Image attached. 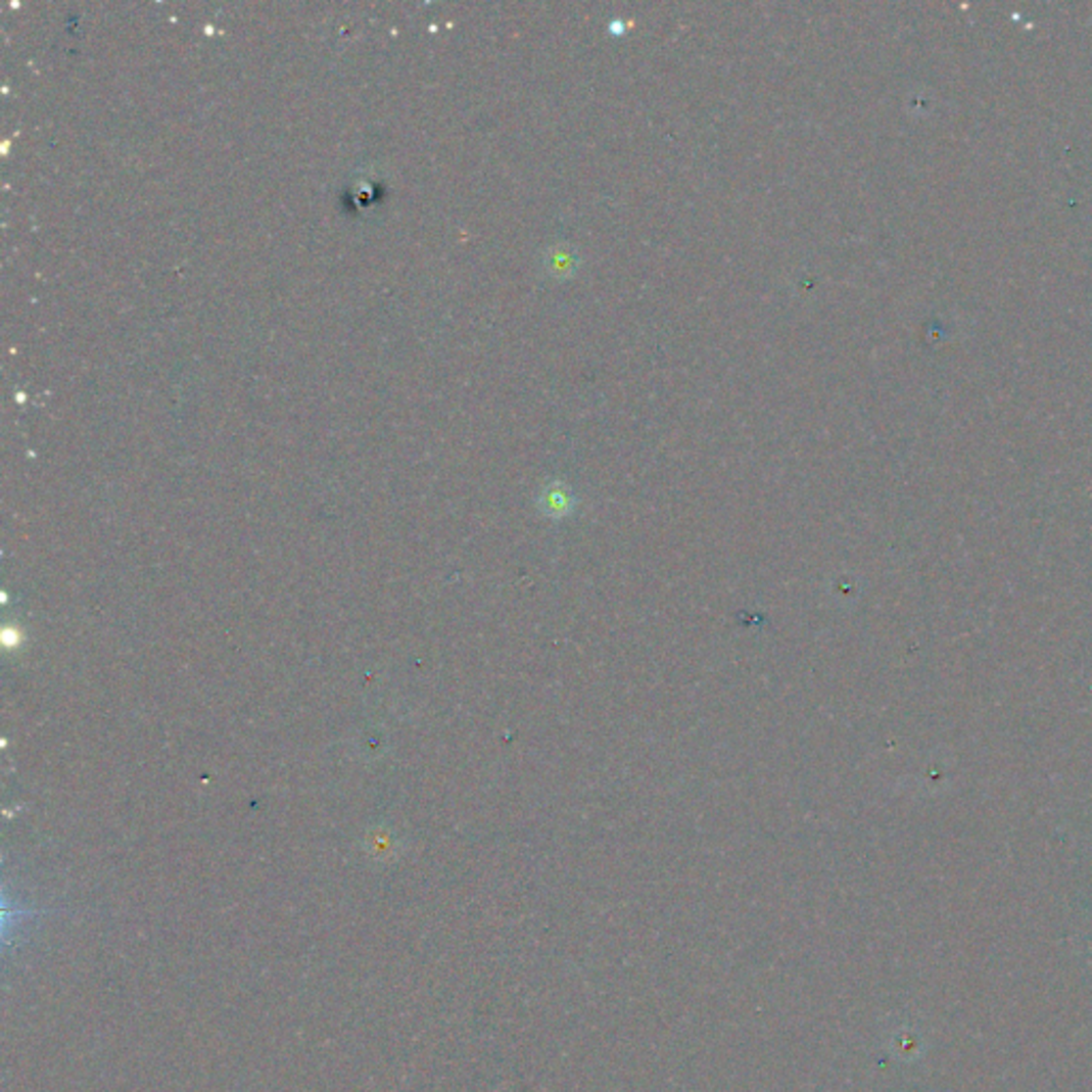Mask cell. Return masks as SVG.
<instances>
[{
  "instance_id": "cell-1",
  "label": "cell",
  "mask_w": 1092,
  "mask_h": 1092,
  "mask_svg": "<svg viewBox=\"0 0 1092 1092\" xmlns=\"http://www.w3.org/2000/svg\"><path fill=\"white\" fill-rule=\"evenodd\" d=\"M574 261H576V257L572 255V252L563 250V248H553V250H550V255L546 257L548 271L553 275L574 271Z\"/></svg>"
}]
</instances>
